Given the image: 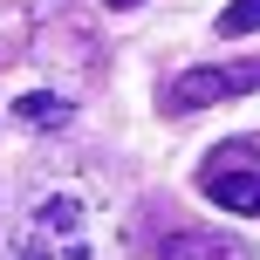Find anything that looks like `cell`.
Masks as SVG:
<instances>
[{
	"mask_svg": "<svg viewBox=\"0 0 260 260\" xmlns=\"http://www.w3.org/2000/svg\"><path fill=\"white\" fill-rule=\"evenodd\" d=\"M14 260H103L96 253V226H89V199L82 192H41L21 212Z\"/></svg>",
	"mask_w": 260,
	"mask_h": 260,
	"instance_id": "cell-1",
	"label": "cell"
},
{
	"mask_svg": "<svg viewBox=\"0 0 260 260\" xmlns=\"http://www.w3.org/2000/svg\"><path fill=\"white\" fill-rule=\"evenodd\" d=\"M199 192H206L212 206L240 212V219H260V144L253 137L212 144V157L199 165Z\"/></svg>",
	"mask_w": 260,
	"mask_h": 260,
	"instance_id": "cell-2",
	"label": "cell"
},
{
	"mask_svg": "<svg viewBox=\"0 0 260 260\" xmlns=\"http://www.w3.org/2000/svg\"><path fill=\"white\" fill-rule=\"evenodd\" d=\"M240 89H260V62H240V69H185L171 82V110H212Z\"/></svg>",
	"mask_w": 260,
	"mask_h": 260,
	"instance_id": "cell-3",
	"label": "cell"
},
{
	"mask_svg": "<svg viewBox=\"0 0 260 260\" xmlns=\"http://www.w3.org/2000/svg\"><path fill=\"white\" fill-rule=\"evenodd\" d=\"M165 260H253V247L233 240V233H199V226H185V233L165 240Z\"/></svg>",
	"mask_w": 260,
	"mask_h": 260,
	"instance_id": "cell-4",
	"label": "cell"
},
{
	"mask_svg": "<svg viewBox=\"0 0 260 260\" xmlns=\"http://www.w3.org/2000/svg\"><path fill=\"white\" fill-rule=\"evenodd\" d=\"M14 123L62 130V123H76V96H48V89H35V96H14Z\"/></svg>",
	"mask_w": 260,
	"mask_h": 260,
	"instance_id": "cell-5",
	"label": "cell"
},
{
	"mask_svg": "<svg viewBox=\"0 0 260 260\" xmlns=\"http://www.w3.org/2000/svg\"><path fill=\"white\" fill-rule=\"evenodd\" d=\"M253 27H260V0H233L219 14V35H253Z\"/></svg>",
	"mask_w": 260,
	"mask_h": 260,
	"instance_id": "cell-6",
	"label": "cell"
},
{
	"mask_svg": "<svg viewBox=\"0 0 260 260\" xmlns=\"http://www.w3.org/2000/svg\"><path fill=\"white\" fill-rule=\"evenodd\" d=\"M110 7H137V0H110Z\"/></svg>",
	"mask_w": 260,
	"mask_h": 260,
	"instance_id": "cell-7",
	"label": "cell"
}]
</instances>
